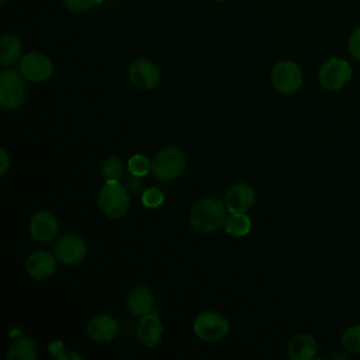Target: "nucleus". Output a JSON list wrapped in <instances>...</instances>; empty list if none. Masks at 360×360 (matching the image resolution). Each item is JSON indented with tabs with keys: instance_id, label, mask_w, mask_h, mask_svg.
Returning a JSON list of instances; mask_svg holds the SVG:
<instances>
[{
	"instance_id": "nucleus-12",
	"label": "nucleus",
	"mask_w": 360,
	"mask_h": 360,
	"mask_svg": "<svg viewBox=\"0 0 360 360\" xmlns=\"http://www.w3.org/2000/svg\"><path fill=\"white\" fill-rule=\"evenodd\" d=\"M59 231V222L56 217L46 210L37 211L30 221V233L38 242L52 240Z\"/></svg>"
},
{
	"instance_id": "nucleus-2",
	"label": "nucleus",
	"mask_w": 360,
	"mask_h": 360,
	"mask_svg": "<svg viewBox=\"0 0 360 360\" xmlns=\"http://www.w3.org/2000/svg\"><path fill=\"white\" fill-rule=\"evenodd\" d=\"M25 77L20 69H3L0 72V105L7 110L21 107L27 97Z\"/></svg>"
},
{
	"instance_id": "nucleus-15",
	"label": "nucleus",
	"mask_w": 360,
	"mask_h": 360,
	"mask_svg": "<svg viewBox=\"0 0 360 360\" xmlns=\"http://www.w3.org/2000/svg\"><path fill=\"white\" fill-rule=\"evenodd\" d=\"M163 335V326L158 316V312H149L143 315L136 328V336L145 346H155L160 342Z\"/></svg>"
},
{
	"instance_id": "nucleus-19",
	"label": "nucleus",
	"mask_w": 360,
	"mask_h": 360,
	"mask_svg": "<svg viewBox=\"0 0 360 360\" xmlns=\"http://www.w3.org/2000/svg\"><path fill=\"white\" fill-rule=\"evenodd\" d=\"M37 357H38L37 345L34 343L32 339L24 336L22 333L14 338L7 352L8 360H35Z\"/></svg>"
},
{
	"instance_id": "nucleus-7",
	"label": "nucleus",
	"mask_w": 360,
	"mask_h": 360,
	"mask_svg": "<svg viewBox=\"0 0 360 360\" xmlns=\"http://www.w3.org/2000/svg\"><path fill=\"white\" fill-rule=\"evenodd\" d=\"M270 82L281 94L295 93L302 84V70L294 60H280L271 68Z\"/></svg>"
},
{
	"instance_id": "nucleus-24",
	"label": "nucleus",
	"mask_w": 360,
	"mask_h": 360,
	"mask_svg": "<svg viewBox=\"0 0 360 360\" xmlns=\"http://www.w3.org/2000/svg\"><path fill=\"white\" fill-rule=\"evenodd\" d=\"M165 195L158 187H149L142 193V204L148 208H158L163 204Z\"/></svg>"
},
{
	"instance_id": "nucleus-4",
	"label": "nucleus",
	"mask_w": 360,
	"mask_h": 360,
	"mask_svg": "<svg viewBox=\"0 0 360 360\" xmlns=\"http://www.w3.org/2000/svg\"><path fill=\"white\" fill-rule=\"evenodd\" d=\"M97 201L101 212L112 219L124 217L129 207L128 191L118 181H105L98 191Z\"/></svg>"
},
{
	"instance_id": "nucleus-29",
	"label": "nucleus",
	"mask_w": 360,
	"mask_h": 360,
	"mask_svg": "<svg viewBox=\"0 0 360 360\" xmlns=\"http://www.w3.org/2000/svg\"><path fill=\"white\" fill-rule=\"evenodd\" d=\"M7 3V0H0V4L3 6V4H6Z\"/></svg>"
},
{
	"instance_id": "nucleus-25",
	"label": "nucleus",
	"mask_w": 360,
	"mask_h": 360,
	"mask_svg": "<svg viewBox=\"0 0 360 360\" xmlns=\"http://www.w3.org/2000/svg\"><path fill=\"white\" fill-rule=\"evenodd\" d=\"M62 1H63V6L73 13H83L103 3V0H62Z\"/></svg>"
},
{
	"instance_id": "nucleus-30",
	"label": "nucleus",
	"mask_w": 360,
	"mask_h": 360,
	"mask_svg": "<svg viewBox=\"0 0 360 360\" xmlns=\"http://www.w3.org/2000/svg\"><path fill=\"white\" fill-rule=\"evenodd\" d=\"M212 1H225V0H212Z\"/></svg>"
},
{
	"instance_id": "nucleus-23",
	"label": "nucleus",
	"mask_w": 360,
	"mask_h": 360,
	"mask_svg": "<svg viewBox=\"0 0 360 360\" xmlns=\"http://www.w3.org/2000/svg\"><path fill=\"white\" fill-rule=\"evenodd\" d=\"M342 345L350 353H360V325H352L343 332Z\"/></svg>"
},
{
	"instance_id": "nucleus-10",
	"label": "nucleus",
	"mask_w": 360,
	"mask_h": 360,
	"mask_svg": "<svg viewBox=\"0 0 360 360\" xmlns=\"http://www.w3.org/2000/svg\"><path fill=\"white\" fill-rule=\"evenodd\" d=\"M129 82L139 90H153L160 82L159 68L146 58H138L128 68Z\"/></svg>"
},
{
	"instance_id": "nucleus-17",
	"label": "nucleus",
	"mask_w": 360,
	"mask_h": 360,
	"mask_svg": "<svg viewBox=\"0 0 360 360\" xmlns=\"http://www.w3.org/2000/svg\"><path fill=\"white\" fill-rule=\"evenodd\" d=\"M153 294L152 290L146 285H135L131 288L127 297V307L131 314L143 316L153 309Z\"/></svg>"
},
{
	"instance_id": "nucleus-18",
	"label": "nucleus",
	"mask_w": 360,
	"mask_h": 360,
	"mask_svg": "<svg viewBox=\"0 0 360 360\" xmlns=\"http://www.w3.org/2000/svg\"><path fill=\"white\" fill-rule=\"evenodd\" d=\"M22 42L15 34H4L0 39V63L10 66L22 56Z\"/></svg>"
},
{
	"instance_id": "nucleus-8",
	"label": "nucleus",
	"mask_w": 360,
	"mask_h": 360,
	"mask_svg": "<svg viewBox=\"0 0 360 360\" xmlns=\"http://www.w3.org/2000/svg\"><path fill=\"white\" fill-rule=\"evenodd\" d=\"M18 69L28 82L39 83L48 80L53 73L52 60L41 52H28L20 59Z\"/></svg>"
},
{
	"instance_id": "nucleus-28",
	"label": "nucleus",
	"mask_w": 360,
	"mask_h": 360,
	"mask_svg": "<svg viewBox=\"0 0 360 360\" xmlns=\"http://www.w3.org/2000/svg\"><path fill=\"white\" fill-rule=\"evenodd\" d=\"M0 160H1L0 174L3 176V174H6V172H7L8 167H10V158H8V155H7V152H6L4 148H1V150H0Z\"/></svg>"
},
{
	"instance_id": "nucleus-26",
	"label": "nucleus",
	"mask_w": 360,
	"mask_h": 360,
	"mask_svg": "<svg viewBox=\"0 0 360 360\" xmlns=\"http://www.w3.org/2000/svg\"><path fill=\"white\" fill-rule=\"evenodd\" d=\"M48 350H49V353H51L53 357L60 359V360H65V359H69V357H73V359H83L82 356H79V354H76V353H72V352L66 353L65 345H63L62 342H59V340L51 342L49 346H48Z\"/></svg>"
},
{
	"instance_id": "nucleus-21",
	"label": "nucleus",
	"mask_w": 360,
	"mask_h": 360,
	"mask_svg": "<svg viewBox=\"0 0 360 360\" xmlns=\"http://www.w3.org/2000/svg\"><path fill=\"white\" fill-rule=\"evenodd\" d=\"M124 174V165L120 158L108 156L101 165V176L105 181H118Z\"/></svg>"
},
{
	"instance_id": "nucleus-14",
	"label": "nucleus",
	"mask_w": 360,
	"mask_h": 360,
	"mask_svg": "<svg viewBox=\"0 0 360 360\" xmlns=\"http://www.w3.org/2000/svg\"><path fill=\"white\" fill-rule=\"evenodd\" d=\"M86 332L94 342H110L118 332V322L110 315H97L89 321Z\"/></svg>"
},
{
	"instance_id": "nucleus-11",
	"label": "nucleus",
	"mask_w": 360,
	"mask_h": 360,
	"mask_svg": "<svg viewBox=\"0 0 360 360\" xmlns=\"http://www.w3.org/2000/svg\"><path fill=\"white\" fill-rule=\"evenodd\" d=\"M256 201V193L248 183L232 184L225 194L228 212H248Z\"/></svg>"
},
{
	"instance_id": "nucleus-20",
	"label": "nucleus",
	"mask_w": 360,
	"mask_h": 360,
	"mask_svg": "<svg viewBox=\"0 0 360 360\" xmlns=\"http://www.w3.org/2000/svg\"><path fill=\"white\" fill-rule=\"evenodd\" d=\"M224 226L225 231L232 236H245L252 229V221L246 212H229Z\"/></svg>"
},
{
	"instance_id": "nucleus-16",
	"label": "nucleus",
	"mask_w": 360,
	"mask_h": 360,
	"mask_svg": "<svg viewBox=\"0 0 360 360\" xmlns=\"http://www.w3.org/2000/svg\"><path fill=\"white\" fill-rule=\"evenodd\" d=\"M287 353L292 360H311L316 354V342L309 333H295L287 345Z\"/></svg>"
},
{
	"instance_id": "nucleus-5",
	"label": "nucleus",
	"mask_w": 360,
	"mask_h": 360,
	"mask_svg": "<svg viewBox=\"0 0 360 360\" xmlns=\"http://www.w3.org/2000/svg\"><path fill=\"white\" fill-rule=\"evenodd\" d=\"M353 76L352 66L342 58H329L319 69V84L328 91H338L343 89Z\"/></svg>"
},
{
	"instance_id": "nucleus-22",
	"label": "nucleus",
	"mask_w": 360,
	"mask_h": 360,
	"mask_svg": "<svg viewBox=\"0 0 360 360\" xmlns=\"http://www.w3.org/2000/svg\"><path fill=\"white\" fill-rule=\"evenodd\" d=\"M127 166H128V170H129L131 174L138 176V177H143L150 172L152 162L148 159V156H145L142 153H136V155H132L128 159Z\"/></svg>"
},
{
	"instance_id": "nucleus-9",
	"label": "nucleus",
	"mask_w": 360,
	"mask_h": 360,
	"mask_svg": "<svg viewBox=\"0 0 360 360\" xmlns=\"http://www.w3.org/2000/svg\"><path fill=\"white\" fill-rule=\"evenodd\" d=\"M53 253L60 263L66 266H75L84 260L87 246L82 236L76 233H66L56 240L53 246Z\"/></svg>"
},
{
	"instance_id": "nucleus-27",
	"label": "nucleus",
	"mask_w": 360,
	"mask_h": 360,
	"mask_svg": "<svg viewBox=\"0 0 360 360\" xmlns=\"http://www.w3.org/2000/svg\"><path fill=\"white\" fill-rule=\"evenodd\" d=\"M349 52L350 55L360 60V27H357L352 34H350V38H349Z\"/></svg>"
},
{
	"instance_id": "nucleus-3",
	"label": "nucleus",
	"mask_w": 360,
	"mask_h": 360,
	"mask_svg": "<svg viewBox=\"0 0 360 360\" xmlns=\"http://www.w3.org/2000/svg\"><path fill=\"white\" fill-rule=\"evenodd\" d=\"M186 167V155L177 146L160 149L152 160V174L162 181H170L179 177Z\"/></svg>"
},
{
	"instance_id": "nucleus-13",
	"label": "nucleus",
	"mask_w": 360,
	"mask_h": 360,
	"mask_svg": "<svg viewBox=\"0 0 360 360\" xmlns=\"http://www.w3.org/2000/svg\"><path fill=\"white\" fill-rule=\"evenodd\" d=\"M56 257L45 250H37L31 253L25 263V270L28 276L34 280H45L55 273L56 269Z\"/></svg>"
},
{
	"instance_id": "nucleus-1",
	"label": "nucleus",
	"mask_w": 360,
	"mask_h": 360,
	"mask_svg": "<svg viewBox=\"0 0 360 360\" xmlns=\"http://www.w3.org/2000/svg\"><path fill=\"white\" fill-rule=\"evenodd\" d=\"M228 215L225 201L205 197L197 200L188 214L190 225L200 233H211L224 226Z\"/></svg>"
},
{
	"instance_id": "nucleus-6",
	"label": "nucleus",
	"mask_w": 360,
	"mask_h": 360,
	"mask_svg": "<svg viewBox=\"0 0 360 360\" xmlns=\"http://www.w3.org/2000/svg\"><path fill=\"white\" fill-rule=\"evenodd\" d=\"M193 330L204 342H218L228 335L229 322L219 312L204 311L195 316Z\"/></svg>"
}]
</instances>
